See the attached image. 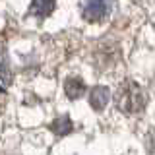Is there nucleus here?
<instances>
[{
	"label": "nucleus",
	"instance_id": "nucleus-3",
	"mask_svg": "<svg viewBox=\"0 0 155 155\" xmlns=\"http://www.w3.org/2000/svg\"><path fill=\"white\" fill-rule=\"evenodd\" d=\"M10 84H12V72H10V64H8L6 47L0 43V91H6Z\"/></svg>",
	"mask_w": 155,
	"mask_h": 155
},
{
	"label": "nucleus",
	"instance_id": "nucleus-5",
	"mask_svg": "<svg viewBox=\"0 0 155 155\" xmlns=\"http://www.w3.org/2000/svg\"><path fill=\"white\" fill-rule=\"evenodd\" d=\"M56 0H33L31 6H29V14L37 18H47L54 12Z\"/></svg>",
	"mask_w": 155,
	"mask_h": 155
},
{
	"label": "nucleus",
	"instance_id": "nucleus-6",
	"mask_svg": "<svg viewBox=\"0 0 155 155\" xmlns=\"http://www.w3.org/2000/svg\"><path fill=\"white\" fill-rule=\"evenodd\" d=\"M64 91L70 99H80L85 93V85L80 78H68L66 84H64Z\"/></svg>",
	"mask_w": 155,
	"mask_h": 155
},
{
	"label": "nucleus",
	"instance_id": "nucleus-7",
	"mask_svg": "<svg viewBox=\"0 0 155 155\" xmlns=\"http://www.w3.org/2000/svg\"><path fill=\"white\" fill-rule=\"evenodd\" d=\"M72 128H74V126H72V122H70V120H68V116L56 118L54 122L51 124V130H52V132H54L56 136H66V134L70 132Z\"/></svg>",
	"mask_w": 155,
	"mask_h": 155
},
{
	"label": "nucleus",
	"instance_id": "nucleus-1",
	"mask_svg": "<svg viewBox=\"0 0 155 155\" xmlns=\"http://www.w3.org/2000/svg\"><path fill=\"white\" fill-rule=\"evenodd\" d=\"M116 107L128 114L140 113L145 107V93L136 81H124L114 95Z\"/></svg>",
	"mask_w": 155,
	"mask_h": 155
},
{
	"label": "nucleus",
	"instance_id": "nucleus-4",
	"mask_svg": "<svg viewBox=\"0 0 155 155\" xmlns=\"http://www.w3.org/2000/svg\"><path fill=\"white\" fill-rule=\"evenodd\" d=\"M109 99H110L109 89L103 87V85H97L89 91V105L93 107L95 110H103L107 107V103H109Z\"/></svg>",
	"mask_w": 155,
	"mask_h": 155
},
{
	"label": "nucleus",
	"instance_id": "nucleus-2",
	"mask_svg": "<svg viewBox=\"0 0 155 155\" xmlns=\"http://www.w3.org/2000/svg\"><path fill=\"white\" fill-rule=\"evenodd\" d=\"M110 14V0H84L81 2V16L87 21L97 23L109 18Z\"/></svg>",
	"mask_w": 155,
	"mask_h": 155
}]
</instances>
